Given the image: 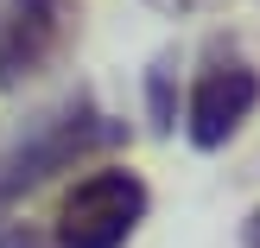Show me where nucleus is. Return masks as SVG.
Instances as JSON below:
<instances>
[{
    "instance_id": "423d86ee",
    "label": "nucleus",
    "mask_w": 260,
    "mask_h": 248,
    "mask_svg": "<svg viewBox=\"0 0 260 248\" xmlns=\"http://www.w3.org/2000/svg\"><path fill=\"white\" fill-rule=\"evenodd\" d=\"M241 242H248V248H260V210L248 216V229H241Z\"/></svg>"
},
{
    "instance_id": "f03ea898",
    "label": "nucleus",
    "mask_w": 260,
    "mask_h": 248,
    "mask_svg": "<svg viewBox=\"0 0 260 248\" xmlns=\"http://www.w3.org/2000/svg\"><path fill=\"white\" fill-rule=\"evenodd\" d=\"M146 216V185L140 172H89L83 185L63 198V216H57V248H127V236L140 229Z\"/></svg>"
},
{
    "instance_id": "7ed1b4c3",
    "label": "nucleus",
    "mask_w": 260,
    "mask_h": 248,
    "mask_svg": "<svg viewBox=\"0 0 260 248\" xmlns=\"http://www.w3.org/2000/svg\"><path fill=\"white\" fill-rule=\"evenodd\" d=\"M260 102V76L248 58H235V51H210L197 70V83H190V108H184V134L197 140L203 153L229 147V140L241 134V121L254 115Z\"/></svg>"
},
{
    "instance_id": "39448f33",
    "label": "nucleus",
    "mask_w": 260,
    "mask_h": 248,
    "mask_svg": "<svg viewBox=\"0 0 260 248\" xmlns=\"http://www.w3.org/2000/svg\"><path fill=\"white\" fill-rule=\"evenodd\" d=\"M152 121H159V127L178 121V108H172V64H159V70H152Z\"/></svg>"
},
{
    "instance_id": "f257e3e1",
    "label": "nucleus",
    "mask_w": 260,
    "mask_h": 248,
    "mask_svg": "<svg viewBox=\"0 0 260 248\" xmlns=\"http://www.w3.org/2000/svg\"><path fill=\"white\" fill-rule=\"evenodd\" d=\"M127 127L114 121V115H102L89 96H70L63 108H51L45 121H32V134L13 140L7 153H0V210L7 204H19L25 191H38L45 178H57L63 166L89 159V153L114 147Z\"/></svg>"
},
{
    "instance_id": "0eeeda50",
    "label": "nucleus",
    "mask_w": 260,
    "mask_h": 248,
    "mask_svg": "<svg viewBox=\"0 0 260 248\" xmlns=\"http://www.w3.org/2000/svg\"><path fill=\"white\" fill-rule=\"evenodd\" d=\"M159 7H197V0H159Z\"/></svg>"
},
{
    "instance_id": "20e7f679",
    "label": "nucleus",
    "mask_w": 260,
    "mask_h": 248,
    "mask_svg": "<svg viewBox=\"0 0 260 248\" xmlns=\"http://www.w3.org/2000/svg\"><path fill=\"white\" fill-rule=\"evenodd\" d=\"M76 32V0H0V89L38 76Z\"/></svg>"
}]
</instances>
